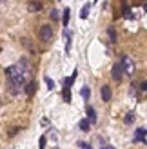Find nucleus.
<instances>
[{"label":"nucleus","mask_w":147,"mask_h":149,"mask_svg":"<svg viewBox=\"0 0 147 149\" xmlns=\"http://www.w3.org/2000/svg\"><path fill=\"white\" fill-rule=\"evenodd\" d=\"M120 65H122L123 74H127V77H133L135 71H136V65H135V62H133V58H131V56H123Z\"/></svg>","instance_id":"f257e3e1"},{"label":"nucleus","mask_w":147,"mask_h":149,"mask_svg":"<svg viewBox=\"0 0 147 149\" xmlns=\"http://www.w3.org/2000/svg\"><path fill=\"white\" fill-rule=\"evenodd\" d=\"M38 35H40V38L44 42H49L51 38H53V27H51V26H42Z\"/></svg>","instance_id":"f03ea898"},{"label":"nucleus","mask_w":147,"mask_h":149,"mask_svg":"<svg viewBox=\"0 0 147 149\" xmlns=\"http://www.w3.org/2000/svg\"><path fill=\"white\" fill-rule=\"evenodd\" d=\"M111 73H113V78H114L116 82H120V80H122V77H123V71H122V65H120V64H114Z\"/></svg>","instance_id":"7ed1b4c3"},{"label":"nucleus","mask_w":147,"mask_h":149,"mask_svg":"<svg viewBox=\"0 0 147 149\" xmlns=\"http://www.w3.org/2000/svg\"><path fill=\"white\" fill-rule=\"evenodd\" d=\"M102 100L111 102V89H109V86H102Z\"/></svg>","instance_id":"20e7f679"},{"label":"nucleus","mask_w":147,"mask_h":149,"mask_svg":"<svg viewBox=\"0 0 147 149\" xmlns=\"http://www.w3.org/2000/svg\"><path fill=\"white\" fill-rule=\"evenodd\" d=\"M24 91H26V95H27V96H33V95H35V91H36V84H35V82H27L26 87H24Z\"/></svg>","instance_id":"39448f33"},{"label":"nucleus","mask_w":147,"mask_h":149,"mask_svg":"<svg viewBox=\"0 0 147 149\" xmlns=\"http://www.w3.org/2000/svg\"><path fill=\"white\" fill-rule=\"evenodd\" d=\"M145 135H147V131L145 129H136V142H138V140H140V142L142 144H147V138H145Z\"/></svg>","instance_id":"423d86ee"},{"label":"nucleus","mask_w":147,"mask_h":149,"mask_svg":"<svg viewBox=\"0 0 147 149\" xmlns=\"http://www.w3.org/2000/svg\"><path fill=\"white\" fill-rule=\"evenodd\" d=\"M87 116H89L87 120H89L91 124H94V122H96V111H94L91 106H87Z\"/></svg>","instance_id":"0eeeda50"},{"label":"nucleus","mask_w":147,"mask_h":149,"mask_svg":"<svg viewBox=\"0 0 147 149\" xmlns=\"http://www.w3.org/2000/svg\"><path fill=\"white\" fill-rule=\"evenodd\" d=\"M64 36H65V53H69L71 51V33L65 29L64 31Z\"/></svg>","instance_id":"6e6552de"},{"label":"nucleus","mask_w":147,"mask_h":149,"mask_svg":"<svg viewBox=\"0 0 147 149\" xmlns=\"http://www.w3.org/2000/svg\"><path fill=\"white\" fill-rule=\"evenodd\" d=\"M89 7H91V4H84V7L80 9V18L82 20H85L87 17H89Z\"/></svg>","instance_id":"1a4fd4ad"},{"label":"nucleus","mask_w":147,"mask_h":149,"mask_svg":"<svg viewBox=\"0 0 147 149\" xmlns=\"http://www.w3.org/2000/svg\"><path fill=\"white\" fill-rule=\"evenodd\" d=\"M27 9L31 11V13H36V11H42V4L40 2H31L27 6Z\"/></svg>","instance_id":"9d476101"},{"label":"nucleus","mask_w":147,"mask_h":149,"mask_svg":"<svg viewBox=\"0 0 147 149\" xmlns=\"http://www.w3.org/2000/svg\"><path fill=\"white\" fill-rule=\"evenodd\" d=\"M69 20H71V11H69V7H65V9H64V18H62V22H64L65 27H67Z\"/></svg>","instance_id":"9b49d317"},{"label":"nucleus","mask_w":147,"mask_h":149,"mask_svg":"<svg viewBox=\"0 0 147 149\" xmlns=\"http://www.w3.org/2000/svg\"><path fill=\"white\" fill-rule=\"evenodd\" d=\"M89 125H91V122L87 120V118H84V120L80 122V129H82L84 133H87V131H89Z\"/></svg>","instance_id":"f8f14e48"},{"label":"nucleus","mask_w":147,"mask_h":149,"mask_svg":"<svg viewBox=\"0 0 147 149\" xmlns=\"http://www.w3.org/2000/svg\"><path fill=\"white\" fill-rule=\"evenodd\" d=\"M123 122H126V124H133V122H135V113H133V111L123 116Z\"/></svg>","instance_id":"ddd939ff"},{"label":"nucleus","mask_w":147,"mask_h":149,"mask_svg":"<svg viewBox=\"0 0 147 149\" xmlns=\"http://www.w3.org/2000/svg\"><path fill=\"white\" fill-rule=\"evenodd\" d=\"M107 35H109V38H111V42H116V31H114V27H109L107 29Z\"/></svg>","instance_id":"4468645a"},{"label":"nucleus","mask_w":147,"mask_h":149,"mask_svg":"<svg viewBox=\"0 0 147 149\" xmlns=\"http://www.w3.org/2000/svg\"><path fill=\"white\" fill-rule=\"evenodd\" d=\"M64 100L67 102V104L71 102V89H69V87H65V89H64Z\"/></svg>","instance_id":"2eb2a0df"},{"label":"nucleus","mask_w":147,"mask_h":149,"mask_svg":"<svg viewBox=\"0 0 147 149\" xmlns=\"http://www.w3.org/2000/svg\"><path fill=\"white\" fill-rule=\"evenodd\" d=\"M80 95L84 96V100H87V98H89V95H91V91H89V87H82V91H80Z\"/></svg>","instance_id":"dca6fc26"},{"label":"nucleus","mask_w":147,"mask_h":149,"mask_svg":"<svg viewBox=\"0 0 147 149\" xmlns=\"http://www.w3.org/2000/svg\"><path fill=\"white\" fill-rule=\"evenodd\" d=\"M49 17H51V20H53V22H56L58 18H60V15H58V11H56V9H51Z\"/></svg>","instance_id":"f3484780"},{"label":"nucleus","mask_w":147,"mask_h":149,"mask_svg":"<svg viewBox=\"0 0 147 149\" xmlns=\"http://www.w3.org/2000/svg\"><path fill=\"white\" fill-rule=\"evenodd\" d=\"M44 80H46V84H47V89H53V87H55V82L51 80L49 77H44Z\"/></svg>","instance_id":"a211bd4d"},{"label":"nucleus","mask_w":147,"mask_h":149,"mask_svg":"<svg viewBox=\"0 0 147 149\" xmlns=\"http://www.w3.org/2000/svg\"><path fill=\"white\" fill-rule=\"evenodd\" d=\"M123 17L126 18H133V15H131V9L127 7V9H123Z\"/></svg>","instance_id":"6ab92c4d"},{"label":"nucleus","mask_w":147,"mask_h":149,"mask_svg":"<svg viewBox=\"0 0 147 149\" xmlns=\"http://www.w3.org/2000/svg\"><path fill=\"white\" fill-rule=\"evenodd\" d=\"M44 147H46V136L40 138V149H44Z\"/></svg>","instance_id":"aec40b11"},{"label":"nucleus","mask_w":147,"mask_h":149,"mask_svg":"<svg viewBox=\"0 0 147 149\" xmlns=\"http://www.w3.org/2000/svg\"><path fill=\"white\" fill-rule=\"evenodd\" d=\"M140 89H142V91H144V93H147V82H144V84L140 86Z\"/></svg>","instance_id":"412c9836"},{"label":"nucleus","mask_w":147,"mask_h":149,"mask_svg":"<svg viewBox=\"0 0 147 149\" xmlns=\"http://www.w3.org/2000/svg\"><path fill=\"white\" fill-rule=\"evenodd\" d=\"M18 131H20V127H15V129H13V131L9 133V135H11V136H15V135H17V133H18Z\"/></svg>","instance_id":"4be33fe9"},{"label":"nucleus","mask_w":147,"mask_h":149,"mask_svg":"<svg viewBox=\"0 0 147 149\" xmlns=\"http://www.w3.org/2000/svg\"><path fill=\"white\" fill-rule=\"evenodd\" d=\"M78 147H80V149H85L87 144H85V142H78Z\"/></svg>","instance_id":"5701e85b"},{"label":"nucleus","mask_w":147,"mask_h":149,"mask_svg":"<svg viewBox=\"0 0 147 149\" xmlns=\"http://www.w3.org/2000/svg\"><path fill=\"white\" fill-rule=\"evenodd\" d=\"M100 149H114V147H111V146H102Z\"/></svg>","instance_id":"b1692460"},{"label":"nucleus","mask_w":147,"mask_h":149,"mask_svg":"<svg viewBox=\"0 0 147 149\" xmlns=\"http://www.w3.org/2000/svg\"><path fill=\"white\" fill-rule=\"evenodd\" d=\"M85 149H93V147H89V146H87V147H85Z\"/></svg>","instance_id":"393cba45"},{"label":"nucleus","mask_w":147,"mask_h":149,"mask_svg":"<svg viewBox=\"0 0 147 149\" xmlns=\"http://www.w3.org/2000/svg\"><path fill=\"white\" fill-rule=\"evenodd\" d=\"M0 104H2V98H0Z\"/></svg>","instance_id":"a878e982"}]
</instances>
